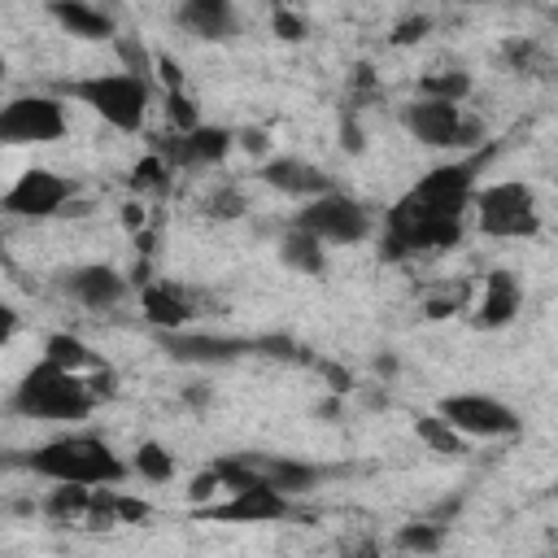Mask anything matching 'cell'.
Returning <instances> with one entry per match:
<instances>
[{
	"label": "cell",
	"instance_id": "cell-37",
	"mask_svg": "<svg viewBox=\"0 0 558 558\" xmlns=\"http://www.w3.org/2000/svg\"><path fill=\"white\" fill-rule=\"evenodd\" d=\"M235 144H244L248 153H266L270 144H266V131H257V126H244V131H235Z\"/></svg>",
	"mask_w": 558,
	"mask_h": 558
},
{
	"label": "cell",
	"instance_id": "cell-19",
	"mask_svg": "<svg viewBox=\"0 0 558 558\" xmlns=\"http://www.w3.org/2000/svg\"><path fill=\"white\" fill-rule=\"evenodd\" d=\"M174 22L192 35V39H209V44H227L240 26V13L235 4L227 0H187L174 9Z\"/></svg>",
	"mask_w": 558,
	"mask_h": 558
},
{
	"label": "cell",
	"instance_id": "cell-11",
	"mask_svg": "<svg viewBox=\"0 0 558 558\" xmlns=\"http://www.w3.org/2000/svg\"><path fill=\"white\" fill-rule=\"evenodd\" d=\"M235 144V131L231 126H196L187 135H161L153 144V153L170 166V170H209V166H222V157L231 153Z\"/></svg>",
	"mask_w": 558,
	"mask_h": 558
},
{
	"label": "cell",
	"instance_id": "cell-34",
	"mask_svg": "<svg viewBox=\"0 0 558 558\" xmlns=\"http://www.w3.org/2000/svg\"><path fill=\"white\" fill-rule=\"evenodd\" d=\"M214 493H222V484H218V475H214V466H205L196 480H192V488H187V497H192V506H209L214 501Z\"/></svg>",
	"mask_w": 558,
	"mask_h": 558
},
{
	"label": "cell",
	"instance_id": "cell-5",
	"mask_svg": "<svg viewBox=\"0 0 558 558\" xmlns=\"http://www.w3.org/2000/svg\"><path fill=\"white\" fill-rule=\"evenodd\" d=\"M471 209H475V227L493 240L541 235V201H536L532 183H523V179H501V183L475 187Z\"/></svg>",
	"mask_w": 558,
	"mask_h": 558
},
{
	"label": "cell",
	"instance_id": "cell-22",
	"mask_svg": "<svg viewBox=\"0 0 558 558\" xmlns=\"http://www.w3.org/2000/svg\"><path fill=\"white\" fill-rule=\"evenodd\" d=\"M44 362H52V366H61V371H74V375H83V371H105L100 357H96L78 336H70V331H52V336L44 340Z\"/></svg>",
	"mask_w": 558,
	"mask_h": 558
},
{
	"label": "cell",
	"instance_id": "cell-18",
	"mask_svg": "<svg viewBox=\"0 0 558 558\" xmlns=\"http://www.w3.org/2000/svg\"><path fill=\"white\" fill-rule=\"evenodd\" d=\"M44 13L74 39H87V44H113L118 39V22L109 9H96L83 0H52Z\"/></svg>",
	"mask_w": 558,
	"mask_h": 558
},
{
	"label": "cell",
	"instance_id": "cell-35",
	"mask_svg": "<svg viewBox=\"0 0 558 558\" xmlns=\"http://www.w3.org/2000/svg\"><path fill=\"white\" fill-rule=\"evenodd\" d=\"M148 519V501H135L126 493H118V523H140Z\"/></svg>",
	"mask_w": 558,
	"mask_h": 558
},
{
	"label": "cell",
	"instance_id": "cell-8",
	"mask_svg": "<svg viewBox=\"0 0 558 558\" xmlns=\"http://www.w3.org/2000/svg\"><path fill=\"white\" fill-rule=\"evenodd\" d=\"M432 414H440L462 440H501L523 427L514 405H506L501 397H488V392H449L436 401Z\"/></svg>",
	"mask_w": 558,
	"mask_h": 558
},
{
	"label": "cell",
	"instance_id": "cell-13",
	"mask_svg": "<svg viewBox=\"0 0 558 558\" xmlns=\"http://www.w3.org/2000/svg\"><path fill=\"white\" fill-rule=\"evenodd\" d=\"M61 288H65L70 301H78L83 310H96V314L118 310L131 296V279L118 266H109V262H83V266L65 270Z\"/></svg>",
	"mask_w": 558,
	"mask_h": 558
},
{
	"label": "cell",
	"instance_id": "cell-6",
	"mask_svg": "<svg viewBox=\"0 0 558 558\" xmlns=\"http://www.w3.org/2000/svg\"><path fill=\"white\" fill-rule=\"evenodd\" d=\"M292 227H301L305 235H314L327 248V244H362L375 231V218H371V209L357 196L331 187V192L305 201L292 214Z\"/></svg>",
	"mask_w": 558,
	"mask_h": 558
},
{
	"label": "cell",
	"instance_id": "cell-3",
	"mask_svg": "<svg viewBox=\"0 0 558 558\" xmlns=\"http://www.w3.org/2000/svg\"><path fill=\"white\" fill-rule=\"evenodd\" d=\"M9 405L22 414V418H39V423H78L92 414L96 405V392L83 375L74 371H61L52 362H35L22 371V379L13 384V397Z\"/></svg>",
	"mask_w": 558,
	"mask_h": 558
},
{
	"label": "cell",
	"instance_id": "cell-30",
	"mask_svg": "<svg viewBox=\"0 0 558 558\" xmlns=\"http://www.w3.org/2000/svg\"><path fill=\"white\" fill-rule=\"evenodd\" d=\"M205 209H209L214 218H240V214L248 209V196H244L240 187H218V192L205 201Z\"/></svg>",
	"mask_w": 558,
	"mask_h": 558
},
{
	"label": "cell",
	"instance_id": "cell-23",
	"mask_svg": "<svg viewBox=\"0 0 558 558\" xmlns=\"http://www.w3.org/2000/svg\"><path fill=\"white\" fill-rule=\"evenodd\" d=\"M87 506H92V488H83V484H57L44 497V514L52 523H83L87 519Z\"/></svg>",
	"mask_w": 558,
	"mask_h": 558
},
{
	"label": "cell",
	"instance_id": "cell-12",
	"mask_svg": "<svg viewBox=\"0 0 558 558\" xmlns=\"http://www.w3.org/2000/svg\"><path fill=\"white\" fill-rule=\"evenodd\" d=\"M157 344L170 362H183V366H227L253 353V340L218 336V331H157Z\"/></svg>",
	"mask_w": 558,
	"mask_h": 558
},
{
	"label": "cell",
	"instance_id": "cell-31",
	"mask_svg": "<svg viewBox=\"0 0 558 558\" xmlns=\"http://www.w3.org/2000/svg\"><path fill=\"white\" fill-rule=\"evenodd\" d=\"M270 26H275V35H279L283 44H301V39L310 35V26H305V17H301L296 9H275Z\"/></svg>",
	"mask_w": 558,
	"mask_h": 558
},
{
	"label": "cell",
	"instance_id": "cell-17",
	"mask_svg": "<svg viewBox=\"0 0 558 558\" xmlns=\"http://www.w3.org/2000/svg\"><path fill=\"white\" fill-rule=\"evenodd\" d=\"M140 310L157 331H183L192 318V296L174 279H144L140 283Z\"/></svg>",
	"mask_w": 558,
	"mask_h": 558
},
{
	"label": "cell",
	"instance_id": "cell-15",
	"mask_svg": "<svg viewBox=\"0 0 558 558\" xmlns=\"http://www.w3.org/2000/svg\"><path fill=\"white\" fill-rule=\"evenodd\" d=\"M231 458L244 466V475H248V480H257V484H266V488L283 493L288 501H292L296 493H310V488L327 475L323 466L301 462V458H283V453H231Z\"/></svg>",
	"mask_w": 558,
	"mask_h": 558
},
{
	"label": "cell",
	"instance_id": "cell-10",
	"mask_svg": "<svg viewBox=\"0 0 558 558\" xmlns=\"http://www.w3.org/2000/svg\"><path fill=\"white\" fill-rule=\"evenodd\" d=\"M74 201V179L48 170V166H31L13 179V187L0 196V214L9 218H52L65 214V205Z\"/></svg>",
	"mask_w": 558,
	"mask_h": 558
},
{
	"label": "cell",
	"instance_id": "cell-27",
	"mask_svg": "<svg viewBox=\"0 0 558 558\" xmlns=\"http://www.w3.org/2000/svg\"><path fill=\"white\" fill-rule=\"evenodd\" d=\"M397 545L410 549V554H418V558H427V554H436V549L445 545V523L414 519V523H405V527L397 532Z\"/></svg>",
	"mask_w": 558,
	"mask_h": 558
},
{
	"label": "cell",
	"instance_id": "cell-32",
	"mask_svg": "<svg viewBox=\"0 0 558 558\" xmlns=\"http://www.w3.org/2000/svg\"><path fill=\"white\" fill-rule=\"evenodd\" d=\"M501 52H506L510 70H519V74H523V70H532V65H536V57H541V48H536L532 39H510Z\"/></svg>",
	"mask_w": 558,
	"mask_h": 558
},
{
	"label": "cell",
	"instance_id": "cell-20",
	"mask_svg": "<svg viewBox=\"0 0 558 558\" xmlns=\"http://www.w3.org/2000/svg\"><path fill=\"white\" fill-rule=\"evenodd\" d=\"M519 305H523L519 279L510 270H493L484 283V296L475 305V327H506V323H514Z\"/></svg>",
	"mask_w": 558,
	"mask_h": 558
},
{
	"label": "cell",
	"instance_id": "cell-4",
	"mask_svg": "<svg viewBox=\"0 0 558 558\" xmlns=\"http://www.w3.org/2000/svg\"><path fill=\"white\" fill-rule=\"evenodd\" d=\"M57 92L78 100V105H87L105 126H113L122 135L144 131L148 105H153V83H144L135 74H122V70L87 74V78H65V83H57Z\"/></svg>",
	"mask_w": 558,
	"mask_h": 558
},
{
	"label": "cell",
	"instance_id": "cell-29",
	"mask_svg": "<svg viewBox=\"0 0 558 558\" xmlns=\"http://www.w3.org/2000/svg\"><path fill=\"white\" fill-rule=\"evenodd\" d=\"M113 52L122 57V74H135V78L153 83V65H157V57L140 44V35H118V39H113Z\"/></svg>",
	"mask_w": 558,
	"mask_h": 558
},
{
	"label": "cell",
	"instance_id": "cell-14",
	"mask_svg": "<svg viewBox=\"0 0 558 558\" xmlns=\"http://www.w3.org/2000/svg\"><path fill=\"white\" fill-rule=\"evenodd\" d=\"M288 514H292V501L283 493L266 488V484L240 488L227 501L196 506V519H205V523H275V519H288Z\"/></svg>",
	"mask_w": 558,
	"mask_h": 558
},
{
	"label": "cell",
	"instance_id": "cell-24",
	"mask_svg": "<svg viewBox=\"0 0 558 558\" xmlns=\"http://www.w3.org/2000/svg\"><path fill=\"white\" fill-rule=\"evenodd\" d=\"M471 96V74L466 70H436L418 78V100H440V105H462Z\"/></svg>",
	"mask_w": 558,
	"mask_h": 558
},
{
	"label": "cell",
	"instance_id": "cell-39",
	"mask_svg": "<svg viewBox=\"0 0 558 558\" xmlns=\"http://www.w3.org/2000/svg\"><path fill=\"white\" fill-rule=\"evenodd\" d=\"M4 74H9V61H4V52H0V78H4Z\"/></svg>",
	"mask_w": 558,
	"mask_h": 558
},
{
	"label": "cell",
	"instance_id": "cell-16",
	"mask_svg": "<svg viewBox=\"0 0 558 558\" xmlns=\"http://www.w3.org/2000/svg\"><path fill=\"white\" fill-rule=\"evenodd\" d=\"M257 179L266 187L283 192V196L301 201V205L314 201V196H323V192H331V174L323 166H314V161H301V157H266L257 166Z\"/></svg>",
	"mask_w": 558,
	"mask_h": 558
},
{
	"label": "cell",
	"instance_id": "cell-7",
	"mask_svg": "<svg viewBox=\"0 0 558 558\" xmlns=\"http://www.w3.org/2000/svg\"><path fill=\"white\" fill-rule=\"evenodd\" d=\"M401 126L423 148H480L484 140L480 118H471L462 105H440V100H410L401 109Z\"/></svg>",
	"mask_w": 558,
	"mask_h": 558
},
{
	"label": "cell",
	"instance_id": "cell-9",
	"mask_svg": "<svg viewBox=\"0 0 558 558\" xmlns=\"http://www.w3.org/2000/svg\"><path fill=\"white\" fill-rule=\"evenodd\" d=\"M65 135V105L48 92H26L0 105V144L31 148Z\"/></svg>",
	"mask_w": 558,
	"mask_h": 558
},
{
	"label": "cell",
	"instance_id": "cell-33",
	"mask_svg": "<svg viewBox=\"0 0 558 558\" xmlns=\"http://www.w3.org/2000/svg\"><path fill=\"white\" fill-rule=\"evenodd\" d=\"M427 31H432V17H427V13H410L405 22H397L392 44H414V39H423Z\"/></svg>",
	"mask_w": 558,
	"mask_h": 558
},
{
	"label": "cell",
	"instance_id": "cell-2",
	"mask_svg": "<svg viewBox=\"0 0 558 558\" xmlns=\"http://www.w3.org/2000/svg\"><path fill=\"white\" fill-rule=\"evenodd\" d=\"M0 466H17V471L44 475L52 484H83V488H118L131 475L122 453H113V445L105 436H96V432L52 436V440H44L35 449L0 458Z\"/></svg>",
	"mask_w": 558,
	"mask_h": 558
},
{
	"label": "cell",
	"instance_id": "cell-28",
	"mask_svg": "<svg viewBox=\"0 0 558 558\" xmlns=\"http://www.w3.org/2000/svg\"><path fill=\"white\" fill-rule=\"evenodd\" d=\"M170 166L157 157V153H148L144 161H135V170H131V192L135 196H161L166 187H170Z\"/></svg>",
	"mask_w": 558,
	"mask_h": 558
},
{
	"label": "cell",
	"instance_id": "cell-25",
	"mask_svg": "<svg viewBox=\"0 0 558 558\" xmlns=\"http://www.w3.org/2000/svg\"><path fill=\"white\" fill-rule=\"evenodd\" d=\"M140 480H148V484H166V480H174V453L161 445V440H140L135 445V458L126 462Z\"/></svg>",
	"mask_w": 558,
	"mask_h": 558
},
{
	"label": "cell",
	"instance_id": "cell-38",
	"mask_svg": "<svg viewBox=\"0 0 558 558\" xmlns=\"http://www.w3.org/2000/svg\"><path fill=\"white\" fill-rule=\"evenodd\" d=\"M344 554H349V558H379V549H375L371 541H366V545H344Z\"/></svg>",
	"mask_w": 558,
	"mask_h": 558
},
{
	"label": "cell",
	"instance_id": "cell-1",
	"mask_svg": "<svg viewBox=\"0 0 558 558\" xmlns=\"http://www.w3.org/2000/svg\"><path fill=\"white\" fill-rule=\"evenodd\" d=\"M493 153V148H488ZM484 148L462 161L432 166L405 196H397L384 214V244L379 253L388 262L414 257V253H440L462 240V214L475 196V174L488 157Z\"/></svg>",
	"mask_w": 558,
	"mask_h": 558
},
{
	"label": "cell",
	"instance_id": "cell-36",
	"mask_svg": "<svg viewBox=\"0 0 558 558\" xmlns=\"http://www.w3.org/2000/svg\"><path fill=\"white\" fill-rule=\"evenodd\" d=\"M13 336H17V310L9 301H0V349H9Z\"/></svg>",
	"mask_w": 558,
	"mask_h": 558
},
{
	"label": "cell",
	"instance_id": "cell-26",
	"mask_svg": "<svg viewBox=\"0 0 558 558\" xmlns=\"http://www.w3.org/2000/svg\"><path fill=\"white\" fill-rule=\"evenodd\" d=\"M414 432H418V440H423L432 453H445V458L466 453V440H462L440 414H414Z\"/></svg>",
	"mask_w": 558,
	"mask_h": 558
},
{
	"label": "cell",
	"instance_id": "cell-21",
	"mask_svg": "<svg viewBox=\"0 0 558 558\" xmlns=\"http://www.w3.org/2000/svg\"><path fill=\"white\" fill-rule=\"evenodd\" d=\"M279 262H283L288 270H296V275L318 279V275L327 270V248H323L314 235H305L301 227H288V231L279 235Z\"/></svg>",
	"mask_w": 558,
	"mask_h": 558
}]
</instances>
